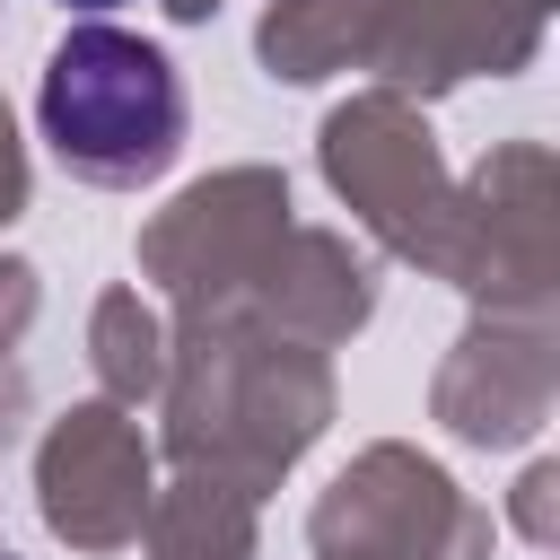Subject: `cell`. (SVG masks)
Segmentation results:
<instances>
[{"label": "cell", "mask_w": 560, "mask_h": 560, "mask_svg": "<svg viewBox=\"0 0 560 560\" xmlns=\"http://www.w3.org/2000/svg\"><path fill=\"white\" fill-rule=\"evenodd\" d=\"M44 149L79 184H149L184 149V79L131 26H70L35 88Z\"/></svg>", "instance_id": "obj_1"}, {"label": "cell", "mask_w": 560, "mask_h": 560, "mask_svg": "<svg viewBox=\"0 0 560 560\" xmlns=\"http://www.w3.org/2000/svg\"><path fill=\"white\" fill-rule=\"evenodd\" d=\"M61 9H79V18H96V9H122V0H61Z\"/></svg>", "instance_id": "obj_2"}]
</instances>
